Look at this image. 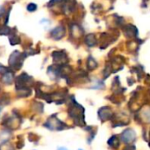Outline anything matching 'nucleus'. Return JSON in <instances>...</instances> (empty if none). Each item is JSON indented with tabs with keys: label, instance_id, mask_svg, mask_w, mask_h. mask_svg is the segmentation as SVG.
Instances as JSON below:
<instances>
[{
	"label": "nucleus",
	"instance_id": "obj_5",
	"mask_svg": "<svg viewBox=\"0 0 150 150\" xmlns=\"http://www.w3.org/2000/svg\"><path fill=\"white\" fill-rule=\"evenodd\" d=\"M63 33H64L63 28H62V26H57L56 28H54L51 31L50 35L54 40H60L62 37H63Z\"/></svg>",
	"mask_w": 150,
	"mask_h": 150
},
{
	"label": "nucleus",
	"instance_id": "obj_4",
	"mask_svg": "<svg viewBox=\"0 0 150 150\" xmlns=\"http://www.w3.org/2000/svg\"><path fill=\"white\" fill-rule=\"evenodd\" d=\"M13 81H14V71L9 68V69L5 73L1 75L0 82L5 85H11L13 83Z\"/></svg>",
	"mask_w": 150,
	"mask_h": 150
},
{
	"label": "nucleus",
	"instance_id": "obj_9",
	"mask_svg": "<svg viewBox=\"0 0 150 150\" xmlns=\"http://www.w3.org/2000/svg\"><path fill=\"white\" fill-rule=\"evenodd\" d=\"M0 150H14L13 146L9 142H4L3 143H1L0 145Z\"/></svg>",
	"mask_w": 150,
	"mask_h": 150
},
{
	"label": "nucleus",
	"instance_id": "obj_2",
	"mask_svg": "<svg viewBox=\"0 0 150 150\" xmlns=\"http://www.w3.org/2000/svg\"><path fill=\"white\" fill-rule=\"evenodd\" d=\"M15 83V90L16 91L25 90V89H32L33 86L35 85L33 78L26 73H22L18 76L16 77L14 80Z\"/></svg>",
	"mask_w": 150,
	"mask_h": 150
},
{
	"label": "nucleus",
	"instance_id": "obj_12",
	"mask_svg": "<svg viewBox=\"0 0 150 150\" xmlns=\"http://www.w3.org/2000/svg\"><path fill=\"white\" fill-rule=\"evenodd\" d=\"M28 140L31 142H38L39 137H38V135L34 134L33 133H29L28 134Z\"/></svg>",
	"mask_w": 150,
	"mask_h": 150
},
{
	"label": "nucleus",
	"instance_id": "obj_3",
	"mask_svg": "<svg viewBox=\"0 0 150 150\" xmlns=\"http://www.w3.org/2000/svg\"><path fill=\"white\" fill-rule=\"evenodd\" d=\"M62 123L61 121H59L54 116L50 117L47 122L44 124V127H46L47 128L50 129V130H61L62 129Z\"/></svg>",
	"mask_w": 150,
	"mask_h": 150
},
{
	"label": "nucleus",
	"instance_id": "obj_7",
	"mask_svg": "<svg viewBox=\"0 0 150 150\" xmlns=\"http://www.w3.org/2000/svg\"><path fill=\"white\" fill-rule=\"evenodd\" d=\"M10 96L8 95V93H4V95L0 96V105L4 106V105H7L10 104Z\"/></svg>",
	"mask_w": 150,
	"mask_h": 150
},
{
	"label": "nucleus",
	"instance_id": "obj_8",
	"mask_svg": "<svg viewBox=\"0 0 150 150\" xmlns=\"http://www.w3.org/2000/svg\"><path fill=\"white\" fill-rule=\"evenodd\" d=\"M32 105L33 107L34 108V111L37 112H43V105L40 103V102H38V101H33L32 103Z\"/></svg>",
	"mask_w": 150,
	"mask_h": 150
},
{
	"label": "nucleus",
	"instance_id": "obj_6",
	"mask_svg": "<svg viewBox=\"0 0 150 150\" xmlns=\"http://www.w3.org/2000/svg\"><path fill=\"white\" fill-rule=\"evenodd\" d=\"M8 37H9L10 44H11V46L18 45V44H20V42H21V39H20V37H19L17 33H15L13 32V30L11 31V34H10Z\"/></svg>",
	"mask_w": 150,
	"mask_h": 150
},
{
	"label": "nucleus",
	"instance_id": "obj_10",
	"mask_svg": "<svg viewBox=\"0 0 150 150\" xmlns=\"http://www.w3.org/2000/svg\"><path fill=\"white\" fill-rule=\"evenodd\" d=\"M37 9H38V5H37V4H35V3H29V4L26 5V11H29V12L36 11Z\"/></svg>",
	"mask_w": 150,
	"mask_h": 150
},
{
	"label": "nucleus",
	"instance_id": "obj_1",
	"mask_svg": "<svg viewBox=\"0 0 150 150\" xmlns=\"http://www.w3.org/2000/svg\"><path fill=\"white\" fill-rule=\"evenodd\" d=\"M27 55L25 54V52H19L18 50L13 51L11 54L9 60H8L9 68L13 71L19 70L22 68L24 61Z\"/></svg>",
	"mask_w": 150,
	"mask_h": 150
},
{
	"label": "nucleus",
	"instance_id": "obj_11",
	"mask_svg": "<svg viewBox=\"0 0 150 150\" xmlns=\"http://www.w3.org/2000/svg\"><path fill=\"white\" fill-rule=\"evenodd\" d=\"M25 142H24V139H23V137H22V135H18V142H17V149H21L23 147H24V145H25V143H24Z\"/></svg>",
	"mask_w": 150,
	"mask_h": 150
},
{
	"label": "nucleus",
	"instance_id": "obj_13",
	"mask_svg": "<svg viewBox=\"0 0 150 150\" xmlns=\"http://www.w3.org/2000/svg\"><path fill=\"white\" fill-rule=\"evenodd\" d=\"M58 150H68V149H64V148H60Z\"/></svg>",
	"mask_w": 150,
	"mask_h": 150
}]
</instances>
